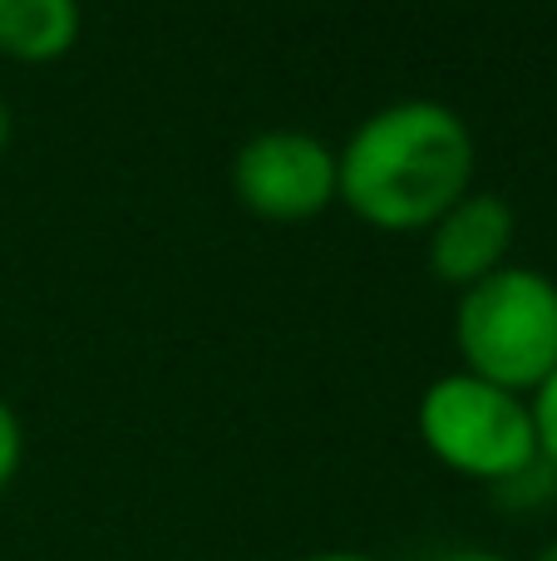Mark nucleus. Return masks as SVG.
I'll return each mask as SVG.
<instances>
[{"instance_id": "nucleus-1", "label": "nucleus", "mask_w": 557, "mask_h": 561, "mask_svg": "<svg viewBox=\"0 0 557 561\" xmlns=\"http://www.w3.org/2000/svg\"><path fill=\"white\" fill-rule=\"evenodd\" d=\"M336 203L375 232H430L474 193L479 148L459 108L440 99H395L375 108L336 153Z\"/></svg>"}, {"instance_id": "nucleus-2", "label": "nucleus", "mask_w": 557, "mask_h": 561, "mask_svg": "<svg viewBox=\"0 0 557 561\" xmlns=\"http://www.w3.org/2000/svg\"><path fill=\"white\" fill-rule=\"evenodd\" d=\"M454 345L459 369L528 399L557 369V280L509 262L459 290Z\"/></svg>"}, {"instance_id": "nucleus-3", "label": "nucleus", "mask_w": 557, "mask_h": 561, "mask_svg": "<svg viewBox=\"0 0 557 561\" xmlns=\"http://www.w3.org/2000/svg\"><path fill=\"white\" fill-rule=\"evenodd\" d=\"M424 454L469 483L503 488L543 463L533 404L469 369H450L420 394L414 409Z\"/></svg>"}, {"instance_id": "nucleus-4", "label": "nucleus", "mask_w": 557, "mask_h": 561, "mask_svg": "<svg viewBox=\"0 0 557 561\" xmlns=\"http://www.w3.org/2000/svg\"><path fill=\"white\" fill-rule=\"evenodd\" d=\"M336 148L302 128L252 134L232 158V193L252 217L276 227L311 222L336 203Z\"/></svg>"}, {"instance_id": "nucleus-5", "label": "nucleus", "mask_w": 557, "mask_h": 561, "mask_svg": "<svg viewBox=\"0 0 557 561\" xmlns=\"http://www.w3.org/2000/svg\"><path fill=\"white\" fill-rule=\"evenodd\" d=\"M513 232H519V217L503 203L499 193H464L440 222L430 227V272L444 286H479L484 276H493L499 266H509L513 252Z\"/></svg>"}, {"instance_id": "nucleus-6", "label": "nucleus", "mask_w": 557, "mask_h": 561, "mask_svg": "<svg viewBox=\"0 0 557 561\" xmlns=\"http://www.w3.org/2000/svg\"><path fill=\"white\" fill-rule=\"evenodd\" d=\"M79 0H0V55L15 65H55L79 39Z\"/></svg>"}, {"instance_id": "nucleus-7", "label": "nucleus", "mask_w": 557, "mask_h": 561, "mask_svg": "<svg viewBox=\"0 0 557 561\" xmlns=\"http://www.w3.org/2000/svg\"><path fill=\"white\" fill-rule=\"evenodd\" d=\"M528 404H533V428H538V454L557 473V369L533 389Z\"/></svg>"}, {"instance_id": "nucleus-8", "label": "nucleus", "mask_w": 557, "mask_h": 561, "mask_svg": "<svg viewBox=\"0 0 557 561\" xmlns=\"http://www.w3.org/2000/svg\"><path fill=\"white\" fill-rule=\"evenodd\" d=\"M20 463H25V428H20V414L0 399V493L15 483Z\"/></svg>"}, {"instance_id": "nucleus-9", "label": "nucleus", "mask_w": 557, "mask_h": 561, "mask_svg": "<svg viewBox=\"0 0 557 561\" xmlns=\"http://www.w3.org/2000/svg\"><path fill=\"white\" fill-rule=\"evenodd\" d=\"M434 561H509L503 552H489V547H459V552H444Z\"/></svg>"}, {"instance_id": "nucleus-10", "label": "nucleus", "mask_w": 557, "mask_h": 561, "mask_svg": "<svg viewBox=\"0 0 557 561\" xmlns=\"http://www.w3.org/2000/svg\"><path fill=\"white\" fill-rule=\"evenodd\" d=\"M302 561H380L371 552H316V557H302Z\"/></svg>"}, {"instance_id": "nucleus-11", "label": "nucleus", "mask_w": 557, "mask_h": 561, "mask_svg": "<svg viewBox=\"0 0 557 561\" xmlns=\"http://www.w3.org/2000/svg\"><path fill=\"white\" fill-rule=\"evenodd\" d=\"M5 144H10V108L0 104V153H5Z\"/></svg>"}, {"instance_id": "nucleus-12", "label": "nucleus", "mask_w": 557, "mask_h": 561, "mask_svg": "<svg viewBox=\"0 0 557 561\" xmlns=\"http://www.w3.org/2000/svg\"><path fill=\"white\" fill-rule=\"evenodd\" d=\"M533 561H557V537H553V542H548V547H543V552H538V557H533Z\"/></svg>"}]
</instances>
